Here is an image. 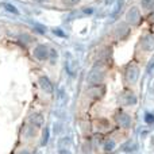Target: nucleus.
Instances as JSON below:
<instances>
[{
	"mask_svg": "<svg viewBox=\"0 0 154 154\" xmlns=\"http://www.w3.org/2000/svg\"><path fill=\"white\" fill-rule=\"evenodd\" d=\"M126 76H127V80L130 82H137L139 77V69L137 65H128L127 66V72H126Z\"/></svg>",
	"mask_w": 154,
	"mask_h": 154,
	"instance_id": "obj_1",
	"label": "nucleus"
},
{
	"mask_svg": "<svg viewBox=\"0 0 154 154\" xmlns=\"http://www.w3.org/2000/svg\"><path fill=\"white\" fill-rule=\"evenodd\" d=\"M38 82H39V87L42 88L45 92H48V93L53 92V84H51V81L46 76H41L39 80H38Z\"/></svg>",
	"mask_w": 154,
	"mask_h": 154,
	"instance_id": "obj_3",
	"label": "nucleus"
},
{
	"mask_svg": "<svg viewBox=\"0 0 154 154\" xmlns=\"http://www.w3.org/2000/svg\"><path fill=\"white\" fill-rule=\"evenodd\" d=\"M88 80H89V82H93V84L99 82L101 80V72L97 69V68H95V69H93L92 72L89 73V76H88Z\"/></svg>",
	"mask_w": 154,
	"mask_h": 154,
	"instance_id": "obj_8",
	"label": "nucleus"
},
{
	"mask_svg": "<svg viewBox=\"0 0 154 154\" xmlns=\"http://www.w3.org/2000/svg\"><path fill=\"white\" fill-rule=\"evenodd\" d=\"M116 120H118V123H119V125L122 126V127H128V126L131 125V119H130V116H128L127 114H123V112L118 114Z\"/></svg>",
	"mask_w": 154,
	"mask_h": 154,
	"instance_id": "obj_7",
	"label": "nucleus"
},
{
	"mask_svg": "<svg viewBox=\"0 0 154 154\" xmlns=\"http://www.w3.org/2000/svg\"><path fill=\"white\" fill-rule=\"evenodd\" d=\"M79 2H80V0H65V4H66V5H75Z\"/></svg>",
	"mask_w": 154,
	"mask_h": 154,
	"instance_id": "obj_17",
	"label": "nucleus"
},
{
	"mask_svg": "<svg viewBox=\"0 0 154 154\" xmlns=\"http://www.w3.org/2000/svg\"><path fill=\"white\" fill-rule=\"evenodd\" d=\"M115 34H116L119 38L126 37V35L128 34V24L126 23V22H122V23H119L116 26V29H115Z\"/></svg>",
	"mask_w": 154,
	"mask_h": 154,
	"instance_id": "obj_5",
	"label": "nucleus"
},
{
	"mask_svg": "<svg viewBox=\"0 0 154 154\" xmlns=\"http://www.w3.org/2000/svg\"><path fill=\"white\" fill-rule=\"evenodd\" d=\"M145 120H146L147 123H154V115L150 114V112H147V114L145 115Z\"/></svg>",
	"mask_w": 154,
	"mask_h": 154,
	"instance_id": "obj_16",
	"label": "nucleus"
},
{
	"mask_svg": "<svg viewBox=\"0 0 154 154\" xmlns=\"http://www.w3.org/2000/svg\"><path fill=\"white\" fill-rule=\"evenodd\" d=\"M19 154H31V153H30L29 150H22V152L19 153Z\"/></svg>",
	"mask_w": 154,
	"mask_h": 154,
	"instance_id": "obj_20",
	"label": "nucleus"
},
{
	"mask_svg": "<svg viewBox=\"0 0 154 154\" xmlns=\"http://www.w3.org/2000/svg\"><path fill=\"white\" fill-rule=\"evenodd\" d=\"M3 7L5 8V10L8 11V12H12V14H16V15H18V10H16L15 7H14V5H11L10 3H4V4H3Z\"/></svg>",
	"mask_w": 154,
	"mask_h": 154,
	"instance_id": "obj_13",
	"label": "nucleus"
},
{
	"mask_svg": "<svg viewBox=\"0 0 154 154\" xmlns=\"http://www.w3.org/2000/svg\"><path fill=\"white\" fill-rule=\"evenodd\" d=\"M30 122L34 123L35 127H39V126H42V123H43V118H42V115H39V114H34L31 118H30Z\"/></svg>",
	"mask_w": 154,
	"mask_h": 154,
	"instance_id": "obj_9",
	"label": "nucleus"
},
{
	"mask_svg": "<svg viewBox=\"0 0 154 154\" xmlns=\"http://www.w3.org/2000/svg\"><path fill=\"white\" fill-rule=\"evenodd\" d=\"M141 43L145 50H153L154 49V38L152 35H145V37L142 38Z\"/></svg>",
	"mask_w": 154,
	"mask_h": 154,
	"instance_id": "obj_6",
	"label": "nucleus"
},
{
	"mask_svg": "<svg viewBox=\"0 0 154 154\" xmlns=\"http://www.w3.org/2000/svg\"><path fill=\"white\" fill-rule=\"evenodd\" d=\"M49 141V128L46 127L45 130H43V138H42V145H46Z\"/></svg>",
	"mask_w": 154,
	"mask_h": 154,
	"instance_id": "obj_15",
	"label": "nucleus"
},
{
	"mask_svg": "<svg viewBox=\"0 0 154 154\" xmlns=\"http://www.w3.org/2000/svg\"><path fill=\"white\" fill-rule=\"evenodd\" d=\"M112 2H114V0H106V4H107V5H108V4H111V3H112Z\"/></svg>",
	"mask_w": 154,
	"mask_h": 154,
	"instance_id": "obj_21",
	"label": "nucleus"
},
{
	"mask_svg": "<svg viewBox=\"0 0 154 154\" xmlns=\"http://www.w3.org/2000/svg\"><path fill=\"white\" fill-rule=\"evenodd\" d=\"M115 149V142L114 141H107L106 143H104V150H107V152H111V150Z\"/></svg>",
	"mask_w": 154,
	"mask_h": 154,
	"instance_id": "obj_14",
	"label": "nucleus"
},
{
	"mask_svg": "<svg viewBox=\"0 0 154 154\" xmlns=\"http://www.w3.org/2000/svg\"><path fill=\"white\" fill-rule=\"evenodd\" d=\"M123 3H125L123 0H118L116 2V7H115L114 11H112V16H114V18L118 16V14L120 12V10H122V7H123Z\"/></svg>",
	"mask_w": 154,
	"mask_h": 154,
	"instance_id": "obj_11",
	"label": "nucleus"
},
{
	"mask_svg": "<svg viewBox=\"0 0 154 154\" xmlns=\"http://www.w3.org/2000/svg\"><path fill=\"white\" fill-rule=\"evenodd\" d=\"M123 100H125L123 103H126L127 106L137 103V97L134 95H131V93H125V95H123Z\"/></svg>",
	"mask_w": 154,
	"mask_h": 154,
	"instance_id": "obj_10",
	"label": "nucleus"
},
{
	"mask_svg": "<svg viewBox=\"0 0 154 154\" xmlns=\"http://www.w3.org/2000/svg\"><path fill=\"white\" fill-rule=\"evenodd\" d=\"M139 20V11L137 7H131L127 12V22L131 24H137Z\"/></svg>",
	"mask_w": 154,
	"mask_h": 154,
	"instance_id": "obj_4",
	"label": "nucleus"
},
{
	"mask_svg": "<svg viewBox=\"0 0 154 154\" xmlns=\"http://www.w3.org/2000/svg\"><path fill=\"white\" fill-rule=\"evenodd\" d=\"M142 5L145 10H153L154 8V0H142Z\"/></svg>",
	"mask_w": 154,
	"mask_h": 154,
	"instance_id": "obj_12",
	"label": "nucleus"
},
{
	"mask_svg": "<svg viewBox=\"0 0 154 154\" xmlns=\"http://www.w3.org/2000/svg\"><path fill=\"white\" fill-rule=\"evenodd\" d=\"M34 57L37 60H39V61H42V60H46L49 57V50L46 46L43 45H38L37 48L34 49Z\"/></svg>",
	"mask_w": 154,
	"mask_h": 154,
	"instance_id": "obj_2",
	"label": "nucleus"
},
{
	"mask_svg": "<svg viewBox=\"0 0 154 154\" xmlns=\"http://www.w3.org/2000/svg\"><path fill=\"white\" fill-rule=\"evenodd\" d=\"M54 32H56L57 35H60V37H65V34L61 31V30H54Z\"/></svg>",
	"mask_w": 154,
	"mask_h": 154,
	"instance_id": "obj_18",
	"label": "nucleus"
},
{
	"mask_svg": "<svg viewBox=\"0 0 154 154\" xmlns=\"http://www.w3.org/2000/svg\"><path fill=\"white\" fill-rule=\"evenodd\" d=\"M60 154H69L65 149H60Z\"/></svg>",
	"mask_w": 154,
	"mask_h": 154,
	"instance_id": "obj_19",
	"label": "nucleus"
},
{
	"mask_svg": "<svg viewBox=\"0 0 154 154\" xmlns=\"http://www.w3.org/2000/svg\"><path fill=\"white\" fill-rule=\"evenodd\" d=\"M37 2H46V0H37Z\"/></svg>",
	"mask_w": 154,
	"mask_h": 154,
	"instance_id": "obj_22",
	"label": "nucleus"
}]
</instances>
